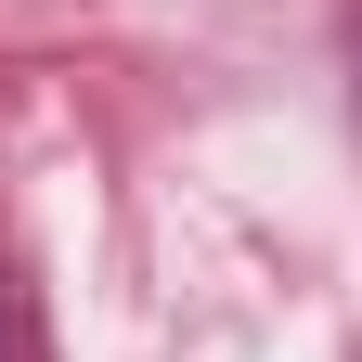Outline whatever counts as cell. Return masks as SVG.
<instances>
[{"mask_svg":"<svg viewBox=\"0 0 362 362\" xmlns=\"http://www.w3.org/2000/svg\"><path fill=\"white\" fill-rule=\"evenodd\" d=\"M0 362H39V298H26L13 246H0Z\"/></svg>","mask_w":362,"mask_h":362,"instance_id":"1","label":"cell"}]
</instances>
